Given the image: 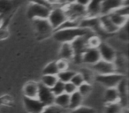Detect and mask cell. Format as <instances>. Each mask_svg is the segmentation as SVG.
Returning <instances> with one entry per match:
<instances>
[{"label": "cell", "mask_w": 129, "mask_h": 113, "mask_svg": "<svg viewBox=\"0 0 129 113\" xmlns=\"http://www.w3.org/2000/svg\"><path fill=\"white\" fill-rule=\"evenodd\" d=\"M93 31L90 29L82 28V27H74V28L59 29L53 32V36L56 41L60 43H71L74 39L80 36H91Z\"/></svg>", "instance_id": "cell-1"}, {"label": "cell", "mask_w": 129, "mask_h": 113, "mask_svg": "<svg viewBox=\"0 0 129 113\" xmlns=\"http://www.w3.org/2000/svg\"><path fill=\"white\" fill-rule=\"evenodd\" d=\"M67 19L74 20H81L87 17L86 7L76 4L75 2L72 4H67L63 6Z\"/></svg>", "instance_id": "cell-2"}, {"label": "cell", "mask_w": 129, "mask_h": 113, "mask_svg": "<svg viewBox=\"0 0 129 113\" xmlns=\"http://www.w3.org/2000/svg\"><path fill=\"white\" fill-rule=\"evenodd\" d=\"M20 3V0H0V21H7Z\"/></svg>", "instance_id": "cell-3"}, {"label": "cell", "mask_w": 129, "mask_h": 113, "mask_svg": "<svg viewBox=\"0 0 129 113\" xmlns=\"http://www.w3.org/2000/svg\"><path fill=\"white\" fill-rule=\"evenodd\" d=\"M47 20L55 31L63 22L67 20V16L66 14L64 8L57 6V7H54L52 10H50Z\"/></svg>", "instance_id": "cell-4"}, {"label": "cell", "mask_w": 129, "mask_h": 113, "mask_svg": "<svg viewBox=\"0 0 129 113\" xmlns=\"http://www.w3.org/2000/svg\"><path fill=\"white\" fill-rule=\"evenodd\" d=\"M123 78L124 76L121 73L113 72V73L103 74V75L102 74H97L95 79L97 82L101 83V84L104 85L107 88H116Z\"/></svg>", "instance_id": "cell-5"}, {"label": "cell", "mask_w": 129, "mask_h": 113, "mask_svg": "<svg viewBox=\"0 0 129 113\" xmlns=\"http://www.w3.org/2000/svg\"><path fill=\"white\" fill-rule=\"evenodd\" d=\"M50 10L46 7H43L42 6L31 3L27 8V17L31 20L36 19H47L49 16Z\"/></svg>", "instance_id": "cell-6"}, {"label": "cell", "mask_w": 129, "mask_h": 113, "mask_svg": "<svg viewBox=\"0 0 129 113\" xmlns=\"http://www.w3.org/2000/svg\"><path fill=\"white\" fill-rule=\"evenodd\" d=\"M34 20V27L37 33V35L42 37L49 36L54 32L53 27L47 19H36Z\"/></svg>", "instance_id": "cell-7"}, {"label": "cell", "mask_w": 129, "mask_h": 113, "mask_svg": "<svg viewBox=\"0 0 129 113\" xmlns=\"http://www.w3.org/2000/svg\"><path fill=\"white\" fill-rule=\"evenodd\" d=\"M37 99L44 106H49L51 105V104H54L55 95H53V93H52L51 89L50 88H47L42 83H39Z\"/></svg>", "instance_id": "cell-8"}, {"label": "cell", "mask_w": 129, "mask_h": 113, "mask_svg": "<svg viewBox=\"0 0 129 113\" xmlns=\"http://www.w3.org/2000/svg\"><path fill=\"white\" fill-rule=\"evenodd\" d=\"M99 53H100L101 59L104 60L107 62H113L115 61L117 57V52L114 50V48L109 45L108 43H101V44L99 45L98 48Z\"/></svg>", "instance_id": "cell-9"}, {"label": "cell", "mask_w": 129, "mask_h": 113, "mask_svg": "<svg viewBox=\"0 0 129 113\" xmlns=\"http://www.w3.org/2000/svg\"><path fill=\"white\" fill-rule=\"evenodd\" d=\"M92 68L95 72H96L98 74H110L116 72V67L114 63L107 62L104 60L100 59L98 62L92 65Z\"/></svg>", "instance_id": "cell-10"}, {"label": "cell", "mask_w": 129, "mask_h": 113, "mask_svg": "<svg viewBox=\"0 0 129 113\" xmlns=\"http://www.w3.org/2000/svg\"><path fill=\"white\" fill-rule=\"evenodd\" d=\"M23 102L26 109L29 113H41L45 107L37 98H28L24 96Z\"/></svg>", "instance_id": "cell-11"}, {"label": "cell", "mask_w": 129, "mask_h": 113, "mask_svg": "<svg viewBox=\"0 0 129 113\" xmlns=\"http://www.w3.org/2000/svg\"><path fill=\"white\" fill-rule=\"evenodd\" d=\"M101 59L100 53L97 48H90L88 47L82 54V63L94 65Z\"/></svg>", "instance_id": "cell-12"}, {"label": "cell", "mask_w": 129, "mask_h": 113, "mask_svg": "<svg viewBox=\"0 0 129 113\" xmlns=\"http://www.w3.org/2000/svg\"><path fill=\"white\" fill-rule=\"evenodd\" d=\"M122 6H124V0H103L101 15L109 14Z\"/></svg>", "instance_id": "cell-13"}, {"label": "cell", "mask_w": 129, "mask_h": 113, "mask_svg": "<svg viewBox=\"0 0 129 113\" xmlns=\"http://www.w3.org/2000/svg\"><path fill=\"white\" fill-rule=\"evenodd\" d=\"M98 18H99V21H100V26L104 32L112 34V33L117 32V31L119 29L118 27H116V26L111 22V19H110L108 14L100 15Z\"/></svg>", "instance_id": "cell-14"}, {"label": "cell", "mask_w": 129, "mask_h": 113, "mask_svg": "<svg viewBox=\"0 0 129 113\" xmlns=\"http://www.w3.org/2000/svg\"><path fill=\"white\" fill-rule=\"evenodd\" d=\"M103 0H90L86 7L87 17H99L101 15V6Z\"/></svg>", "instance_id": "cell-15"}, {"label": "cell", "mask_w": 129, "mask_h": 113, "mask_svg": "<svg viewBox=\"0 0 129 113\" xmlns=\"http://www.w3.org/2000/svg\"><path fill=\"white\" fill-rule=\"evenodd\" d=\"M38 89H39V83L30 81L27 83L23 88L24 96L28 98H37Z\"/></svg>", "instance_id": "cell-16"}, {"label": "cell", "mask_w": 129, "mask_h": 113, "mask_svg": "<svg viewBox=\"0 0 129 113\" xmlns=\"http://www.w3.org/2000/svg\"><path fill=\"white\" fill-rule=\"evenodd\" d=\"M74 57V50L70 43H64L60 49V58L61 59L68 60L73 59Z\"/></svg>", "instance_id": "cell-17"}, {"label": "cell", "mask_w": 129, "mask_h": 113, "mask_svg": "<svg viewBox=\"0 0 129 113\" xmlns=\"http://www.w3.org/2000/svg\"><path fill=\"white\" fill-rule=\"evenodd\" d=\"M69 102H70V95L66 93L57 95V96H55V99H54V104L64 109H68Z\"/></svg>", "instance_id": "cell-18"}, {"label": "cell", "mask_w": 129, "mask_h": 113, "mask_svg": "<svg viewBox=\"0 0 129 113\" xmlns=\"http://www.w3.org/2000/svg\"><path fill=\"white\" fill-rule=\"evenodd\" d=\"M104 101L108 103L118 102L119 95L116 88H110L106 89L105 94H104Z\"/></svg>", "instance_id": "cell-19"}, {"label": "cell", "mask_w": 129, "mask_h": 113, "mask_svg": "<svg viewBox=\"0 0 129 113\" xmlns=\"http://www.w3.org/2000/svg\"><path fill=\"white\" fill-rule=\"evenodd\" d=\"M108 15H109L111 22H112L116 27H118V28H122V27L126 24L127 19H128V17L122 16V15L117 14V13H111Z\"/></svg>", "instance_id": "cell-20"}, {"label": "cell", "mask_w": 129, "mask_h": 113, "mask_svg": "<svg viewBox=\"0 0 129 113\" xmlns=\"http://www.w3.org/2000/svg\"><path fill=\"white\" fill-rule=\"evenodd\" d=\"M82 99H83V97L80 95V93L78 91L73 93L72 95H70V102H69L68 109H76V108L81 106Z\"/></svg>", "instance_id": "cell-21"}, {"label": "cell", "mask_w": 129, "mask_h": 113, "mask_svg": "<svg viewBox=\"0 0 129 113\" xmlns=\"http://www.w3.org/2000/svg\"><path fill=\"white\" fill-rule=\"evenodd\" d=\"M75 72L74 71H72V70H66V71H61V72H58L57 73V80L64 83H67V82H69L71 81L72 80L73 76L74 75Z\"/></svg>", "instance_id": "cell-22"}, {"label": "cell", "mask_w": 129, "mask_h": 113, "mask_svg": "<svg viewBox=\"0 0 129 113\" xmlns=\"http://www.w3.org/2000/svg\"><path fill=\"white\" fill-rule=\"evenodd\" d=\"M58 81L57 80V75H48V74H43L42 77V81L41 83L43 85H44L47 88H51L54 85L56 84V82Z\"/></svg>", "instance_id": "cell-23"}, {"label": "cell", "mask_w": 129, "mask_h": 113, "mask_svg": "<svg viewBox=\"0 0 129 113\" xmlns=\"http://www.w3.org/2000/svg\"><path fill=\"white\" fill-rule=\"evenodd\" d=\"M58 73V69L57 67L56 61H52L49 63L43 69V74H48V75H57Z\"/></svg>", "instance_id": "cell-24"}, {"label": "cell", "mask_w": 129, "mask_h": 113, "mask_svg": "<svg viewBox=\"0 0 129 113\" xmlns=\"http://www.w3.org/2000/svg\"><path fill=\"white\" fill-rule=\"evenodd\" d=\"M80 20H74L67 19L66 21H64L56 30L59 29H67V28H74V27H79Z\"/></svg>", "instance_id": "cell-25"}, {"label": "cell", "mask_w": 129, "mask_h": 113, "mask_svg": "<svg viewBox=\"0 0 129 113\" xmlns=\"http://www.w3.org/2000/svg\"><path fill=\"white\" fill-rule=\"evenodd\" d=\"M91 85L89 83H87V82H83L81 86H79L77 88V91L80 93V95H81L82 97L87 96L88 94L91 92Z\"/></svg>", "instance_id": "cell-26"}, {"label": "cell", "mask_w": 129, "mask_h": 113, "mask_svg": "<svg viewBox=\"0 0 129 113\" xmlns=\"http://www.w3.org/2000/svg\"><path fill=\"white\" fill-rule=\"evenodd\" d=\"M122 109V106L119 102H113V103H108L106 107L105 113H120Z\"/></svg>", "instance_id": "cell-27"}, {"label": "cell", "mask_w": 129, "mask_h": 113, "mask_svg": "<svg viewBox=\"0 0 129 113\" xmlns=\"http://www.w3.org/2000/svg\"><path fill=\"white\" fill-rule=\"evenodd\" d=\"M64 83L60 81H57V82H56V84L54 85L50 89H51L53 95H55V96H57V95H61V94L64 93Z\"/></svg>", "instance_id": "cell-28"}, {"label": "cell", "mask_w": 129, "mask_h": 113, "mask_svg": "<svg viewBox=\"0 0 129 113\" xmlns=\"http://www.w3.org/2000/svg\"><path fill=\"white\" fill-rule=\"evenodd\" d=\"M64 109L55 105V104H51V105L45 106L41 113H64Z\"/></svg>", "instance_id": "cell-29"}, {"label": "cell", "mask_w": 129, "mask_h": 113, "mask_svg": "<svg viewBox=\"0 0 129 113\" xmlns=\"http://www.w3.org/2000/svg\"><path fill=\"white\" fill-rule=\"evenodd\" d=\"M101 39L97 35H91L88 38V45L90 48H98L101 44Z\"/></svg>", "instance_id": "cell-30"}, {"label": "cell", "mask_w": 129, "mask_h": 113, "mask_svg": "<svg viewBox=\"0 0 129 113\" xmlns=\"http://www.w3.org/2000/svg\"><path fill=\"white\" fill-rule=\"evenodd\" d=\"M80 73L81 74V76H82L83 80H84V82H87V83H91L92 80H93L94 78V75H93V72H92V71L88 70V69H81V72H80Z\"/></svg>", "instance_id": "cell-31"}, {"label": "cell", "mask_w": 129, "mask_h": 113, "mask_svg": "<svg viewBox=\"0 0 129 113\" xmlns=\"http://www.w3.org/2000/svg\"><path fill=\"white\" fill-rule=\"evenodd\" d=\"M71 82H72L74 86H76L78 88V87L81 86V85L84 82V80H83L82 76H81V74L80 73V72H75L74 75L73 76L72 80H71Z\"/></svg>", "instance_id": "cell-32"}, {"label": "cell", "mask_w": 129, "mask_h": 113, "mask_svg": "<svg viewBox=\"0 0 129 113\" xmlns=\"http://www.w3.org/2000/svg\"><path fill=\"white\" fill-rule=\"evenodd\" d=\"M72 113H95V110L90 107L80 106L74 109H72Z\"/></svg>", "instance_id": "cell-33"}, {"label": "cell", "mask_w": 129, "mask_h": 113, "mask_svg": "<svg viewBox=\"0 0 129 113\" xmlns=\"http://www.w3.org/2000/svg\"><path fill=\"white\" fill-rule=\"evenodd\" d=\"M77 91V87L74 86L71 81L64 83V93L68 94V95H72L73 93Z\"/></svg>", "instance_id": "cell-34"}, {"label": "cell", "mask_w": 129, "mask_h": 113, "mask_svg": "<svg viewBox=\"0 0 129 113\" xmlns=\"http://www.w3.org/2000/svg\"><path fill=\"white\" fill-rule=\"evenodd\" d=\"M31 3L33 4H36V5H39V6H42L43 7H46L50 10H52L54 8V6H52L50 3H49L47 0H29Z\"/></svg>", "instance_id": "cell-35"}, {"label": "cell", "mask_w": 129, "mask_h": 113, "mask_svg": "<svg viewBox=\"0 0 129 113\" xmlns=\"http://www.w3.org/2000/svg\"><path fill=\"white\" fill-rule=\"evenodd\" d=\"M112 13H117V14L122 15V16L128 17V14H129L128 6H120V7H118V9H116L114 12H112Z\"/></svg>", "instance_id": "cell-36"}, {"label": "cell", "mask_w": 129, "mask_h": 113, "mask_svg": "<svg viewBox=\"0 0 129 113\" xmlns=\"http://www.w3.org/2000/svg\"><path fill=\"white\" fill-rule=\"evenodd\" d=\"M57 63V67L58 69V72H61V71H66L68 68V62L64 59H59L58 61H56Z\"/></svg>", "instance_id": "cell-37"}, {"label": "cell", "mask_w": 129, "mask_h": 113, "mask_svg": "<svg viewBox=\"0 0 129 113\" xmlns=\"http://www.w3.org/2000/svg\"><path fill=\"white\" fill-rule=\"evenodd\" d=\"M89 2H90V0H75L76 4L84 6V7H87L88 5L89 4Z\"/></svg>", "instance_id": "cell-38"}, {"label": "cell", "mask_w": 129, "mask_h": 113, "mask_svg": "<svg viewBox=\"0 0 129 113\" xmlns=\"http://www.w3.org/2000/svg\"><path fill=\"white\" fill-rule=\"evenodd\" d=\"M7 35H8V33L6 32V29L0 27V39H3V38L7 37Z\"/></svg>", "instance_id": "cell-39"}, {"label": "cell", "mask_w": 129, "mask_h": 113, "mask_svg": "<svg viewBox=\"0 0 129 113\" xmlns=\"http://www.w3.org/2000/svg\"><path fill=\"white\" fill-rule=\"evenodd\" d=\"M66 2H67V4H72V3L75 2V0H66Z\"/></svg>", "instance_id": "cell-40"}]
</instances>
